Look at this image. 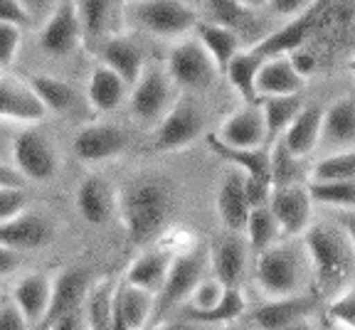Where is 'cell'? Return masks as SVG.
Listing matches in <instances>:
<instances>
[{
    "label": "cell",
    "mask_w": 355,
    "mask_h": 330,
    "mask_svg": "<svg viewBox=\"0 0 355 330\" xmlns=\"http://www.w3.org/2000/svg\"><path fill=\"white\" fill-rule=\"evenodd\" d=\"M175 212V187L166 175H133L119 190V222L128 247L146 249L163 237Z\"/></svg>",
    "instance_id": "obj_1"
},
{
    "label": "cell",
    "mask_w": 355,
    "mask_h": 330,
    "mask_svg": "<svg viewBox=\"0 0 355 330\" xmlns=\"http://www.w3.org/2000/svg\"><path fill=\"white\" fill-rule=\"evenodd\" d=\"M301 242L309 254L311 276L318 296L333 301L353 286L355 249L338 225H311Z\"/></svg>",
    "instance_id": "obj_2"
},
{
    "label": "cell",
    "mask_w": 355,
    "mask_h": 330,
    "mask_svg": "<svg viewBox=\"0 0 355 330\" xmlns=\"http://www.w3.org/2000/svg\"><path fill=\"white\" fill-rule=\"evenodd\" d=\"M311 274L309 254L304 242L296 244L291 239H282L272 249L257 254L254 279L257 288L266 298H286L304 293L306 281Z\"/></svg>",
    "instance_id": "obj_3"
},
{
    "label": "cell",
    "mask_w": 355,
    "mask_h": 330,
    "mask_svg": "<svg viewBox=\"0 0 355 330\" xmlns=\"http://www.w3.org/2000/svg\"><path fill=\"white\" fill-rule=\"evenodd\" d=\"M123 17L139 30L163 40H183L195 33L200 15L185 0H126Z\"/></svg>",
    "instance_id": "obj_4"
},
{
    "label": "cell",
    "mask_w": 355,
    "mask_h": 330,
    "mask_svg": "<svg viewBox=\"0 0 355 330\" xmlns=\"http://www.w3.org/2000/svg\"><path fill=\"white\" fill-rule=\"evenodd\" d=\"M212 271V257L207 244H195L193 249L173 257L171 271L161 293L155 296V318L163 320L175 309H183L198 284Z\"/></svg>",
    "instance_id": "obj_5"
},
{
    "label": "cell",
    "mask_w": 355,
    "mask_h": 330,
    "mask_svg": "<svg viewBox=\"0 0 355 330\" xmlns=\"http://www.w3.org/2000/svg\"><path fill=\"white\" fill-rule=\"evenodd\" d=\"M202 133H205V111L193 94L183 92L171 106V111L155 123L153 150L158 153L183 150L193 146Z\"/></svg>",
    "instance_id": "obj_6"
},
{
    "label": "cell",
    "mask_w": 355,
    "mask_h": 330,
    "mask_svg": "<svg viewBox=\"0 0 355 330\" xmlns=\"http://www.w3.org/2000/svg\"><path fill=\"white\" fill-rule=\"evenodd\" d=\"M166 72L180 92L193 94L210 87L217 74H220V69L212 62V57L207 55L202 42L195 35L193 37L188 35L183 40H175L173 47L168 50Z\"/></svg>",
    "instance_id": "obj_7"
},
{
    "label": "cell",
    "mask_w": 355,
    "mask_h": 330,
    "mask_svg": "<svg viewBox=\"0 0 355 330\" xmlns=\"http://www.w3.org/2000/svg\"><path fill=\"white\" fill-rule=\"evenodd\" d=\"M12 163L33 182H52L60 173V155L40 128L22 126L10 144Z\"/></svg>",
    "instance_id": "obj_8"
},
{
    "label": "cell",
    "mask_w": 355,
    "mask_h": 330,
    "mask_svg": "<svg viewBox=\"0 0 355 330\" xmlns=\"http://www.w3.org/2000/svg\"><path fill=\"white\" fill-rule=\"evenodd\" d=\"M173 87L166 69L158 67H146L141 79L131 87L128 94V111L139 123H158L163 116L175 104L173 99Z\"/></svg>",
    "instance_id": "obj_9"
},
{
    "label": "cell",
    "mask_w": 355,
    "mask_h": 330,
    "mask_svg": "<svg viewBox=\"0 0 355 330\" xmlns=\"http://www.w3.org/2000/svg\"><path fill=\"white\" fill-rule=\"evenodd\" d=\"M84 44L82 17L77 0H57L40 30V50L50 57H69Z\"/></svg>",
    "instance_id": "obj_10"
},
{
    "label": "cell",
    "mask_w": 355,
    "mask_h": 330,
    "mask_svg": "<svg viewBox=\"0 0 355 330\" xmlns=\"http://www.w3.org/2000/svg\"><path fill=\"white\" fill-rule=\"evenodd\" d=\"M128 148V133L116 123H87L74 133L72 153L77 155L79 163L99 165L111 163V160L121 158Z\"/></svg>",
    "instance_id": "obj_11"
},
{
    "label": "cell",
    "mask_w": 355,
    "mask_h": 330,
    "mask_svg": "<svg viewBox=\"0 0 355 330\" xmlns=\"http://www.w3.org/2000/svg\"><path fill=\"white\" fill-rule=\"evenodd\" d=\"M313 198H311L309 182H296V185L274 187L269 207L282 227L284 239L304 237V232L311 227V215H313Z\"/></svg>",
    "instance_id": "obj_12"
},
{
    "label": "cell",
    "mask_w": 355,
    "mask_h": 330,
    "mask_svg": "<svg viewBox=\"0 0 355 330\" xmlns=\"http://www.w3.org/2000/svg\"><path fill=\"white\" fill-rule=\"evenodd\" d=\"M92 274L82 266H64L52 276V301L47 318L40 328H47L50 323H55L57 318L69 313H79V309H84L87 296L92 291Z\"/></svg>",
    "instance_id": "obj_13"
},
{
    "label": "cell",
    "mask_w": 355,
    "mask_h": 330,
    "mask_svg": "<svg viewBox=\"0 0 355 330\" xmlns=\"http://www.w3.org/2000/svg\"><path fill=\"white\" fill-rule=\"evenodd\" d=\"M0 96H3V121L6 123H17V126H35L42 119L50 116L47 106L42 104V99L37 96L30 82L17 79L12 74H3V84H0Z\"/></svg>",
    "instance_id": "obj_14"
},
{
    "label": "cell",
    "mask_w": 355,
    "mask_h": 330,
    "mask_svg": "<svg viewBox=\"0 0 355 330\" xmlns=\"http://www.w3.org/2000/svg\"><path fill=\"white\" fill-rule=\"evenodd\" d=\"M217 217L225 225L227 232L242 234L247 229V222L252 215V200L247 193V173H242L239 168H232L227 175L222 177L220 187H217L215 198Z\"/></svg>",
    "instance_id": "obj_15"
},
{
    "label": "cell",
    "mask_w": 355,
    "mask_h": 330,
    "mask_svg": "<svg viewBox=\"0 0 355 330\" xmlns=\"http://www.w3.org/2000/svg\"><path fill=\"white\" fill-rule=\"evenodd\" d=\"M52 239H55V222L40 209L28 207L15 220L0 222V244L3 247L17 249V252H33V249L47 247Z\"/></svg>",
    "instance_id": "obj_16"
},
{
    "label": "cell",
    "mask_w": 355,
    "mask_h": 330,
    "mask_svg": "<svg viewBox=\"0 0 355 330\" xmlns=\"http://www.w3.org/2000/svg\"><path fill=\"white\" fill-rule=\"evenodd\" d=\"M321 10H323V0L321 3H316L311 10H306L304 15L291 17V20L284 22L279 30H274V33H269L266 37H261L259 42L252 44V50H254L259 57H264V60L266 57L291 55L294 50L304 47L306 40L311 37V33L316 30Z\"/></svg>",
    "instance_id": "obj_17"
},
{
    "label": "cell",
    "mask_w": 355,
    "mask_h": 330,
    "mask_svg": "<svg viewBox=\"0 0 355 330\" xmlns=\"http://www.w3.org/2000/svg\"><path fill=\"white\" fill-rule=\"evenodd\" d=\"M74 205L84 222L101 227L119 215V190L104 175H89L79 182L74 193Z\"/></svg>",
    "instance_id": "obj_18"
},
{
    "label": "cell",
    "mask_w": 355,
    "mask_h": 330,
    "mask_svg": "<svg viewBox=\"0 0 355 330\" xmlns=\"http://www.w3.org/2000/svg\"><path fill=\"white\" fill-rule=\"evenodd\" d=\"M215 133L222 144L234 146V148H264L266 121L259 101L257 104H244L237 111H232Z\"/></svg>",
    "instance_id": "obj_19"
},
{
    "label": "cell",
    "mask_w": 355,
    "mask_h": 330,
    "mask_svg": "<svg viewBox=\"0 0 355 330\" xmlns=\"http://www.w3.org/2000/svg\"><path fill=\"white\" fill-rule=\"evenodd\" d=\"M94 50L99 62H104L114 72L121 74L128 82V87H133L141 79V74L146 72L144 47L131 35H106Z\"/></svg>",
    "instance_id": "obj_20"
},
{
    "label": "cell",
    "mask_w": 355,
    "mask_h": 330,
    "mask_svg": "<svg viewBox=\"0 0 355 330\" xmlns=\"http://www.w3.org/2000/svg\"><path fill=\"white\" fill-rule=\"evenodd\" d=\"M316 309L318 298L306 296V293H296V296L286 298H266L252 313V325L257 330H282L301 318H311Z\"/></svg>",
    "instance_id": "obj_21"
},
{
    "label": "cell",
    "mask_w": 355,
    "mask_h": 330,
    "mask_svg": "<svg viewBox=\"0 0 355 330\" xmlns=\"http://www.w3.org/2000/svg\"><path fill=\"white\" fill-rule=\"evenodd\" d=\"M318 148L326 153L355 148V96H340L326 106Z\"/></svg>",
    "instance_id": "obj_22"
},
{
    "label": "cell",
    "mask_w": 355,
    "mask_h": 330,
    "mask_svg": "<svg viewBox=\"0 0 355 330\" xmlns=\"http://www.w3.org/2000/svg\"><path fill=\"white\" fill-rule=\"evenodd\" d=\"M131 87L119 72H114L104 62H96L87 82V101L96 114H111L123 101H128Z\"/></svg>",
    "instance_id": "obj_23"
},
{
    "label": "cell",
    "mask_w": 355,
    "mask_h": 330,
    "mask_svg": "<svg viewBox=\"0 0 355 330\" xmlns=\"http://www.w3.org/2000/svg\"><path fill=\"white\" fill-rule=\"evenodd\" d=\"M173 257H175V254L158 247V244H155L153 249H144V252H141L139 257H133L131 264L126 266L123 281L131 284V286H139V288H144V291L158 296L168 279Z\"/></svg>",
    "instance_id": "obj_24"
},
{
    "label": "cell",
    "mask_w": 355,
    "mask_h": 330,
    "mask_svg": "<svg viewBox=\"0 0 355 330\" xmlns=\"http://www.w3.org/2000/svg\"><path fill=\"white\" fill-rule=\"evenodd\" d=\"M10 298L22 309V313L28 315L33 325H42L47 318L52 301V279L40 271H30L22 274L20 279L12 284Z\"/></svg>",
    "instance_id": "obj_25"
},
{
    "label": "cell",
    "mask_w": 355,
    "mask_h": 330,
    "mask_svg": "<svg viewBox=\"0 0 355 330\" xmlns=\"http://www.w3.org/2000/svg\"><path fill=\"white\" fill-rule=\"evenodd\" d=\"M207 148L217 155L220 160L230 163L232 168H239L242 173H247L250 177L259 182H266V185L274 187L272 180V153L264 148H234V146L222 144L217 133H207L205 136Z\"/></svg>",
    "instance_id": "obj_26"
},
{
    "label": "cell",
    "mask_w": 355,
    "mask_h": 330,
    "mask_svg": "<svg viewBox=\"0 0 355 330\" xmlns=\"http://www.w3.org/2000/svg\"><path fill=\"white\" fill-rule=\"evenodd\" d=\"M323 114L326 109L316 104H306L301 109V114L294 119V123L286 128V133L282 136V141L286 144V148L296 155V158L306 160L309 155H313L321 146V133H323Z\"/></svg>",
    "instance_id": "obj_27"
},
{
    "label": "cell",
    "mask_w": 355,
    "mask_h": 330,
    "mask_svg": "<svg viewBox=\"0 0 355 330\" xmlns=\"http://www.w3.org/2000/svg\"><path fill=\"white\" fill-rule=\"evenodd\" d=\"M247 247L239 234L230 232V237L220 239L210 249L212 257V274L225 284L227 288H239L247 274Z\"/></svg>",
    "instance_id": "obj_28"
},
{
    "label": "cell",
    "mask_w": 355,
    "mask_h": 330,
    "mask_svg": "<svg viewBox=\"0 0 355 330\" xmlns=\"http://www.w3.org/2000/svg\"><path fill=\"white\" fill-rule=\"evenodd\" d=\"M193 35L202 42V47H205L207 55L212 57V62L217 64L220 74H225L230 62L244 50L237 30L230 28V25H222V22H215V20H200Z\"/></svg>",
    "instance_id": "obj_29"
},
{
    "label": "cell",
    "mask_w": 355,
    "mask_h": 330,
    "mask_svg": "<svg viewBox=\"0 0 355 330\" xmlns=\"http://www.w3.org/2000/svg\"><path fill=\"white\" fill-rule=\"evenodd\" d=\"M304 87L306 79L296 72L288 55L264 60L259 69V96H291V94H301Z\"/></svg>",
    "instance_id": "obj_30"
},
{
    "label": "cell",
    "mask_w": 355,
    "mask_h": 330,
    "mask_svg": "<svg viewBox=\"0 0 355 330\" xmlns=\"http://www.w3.org/2000/svg\"><path fill=\"white\" fill-rule=\"evenodd\" d=\"M261 64H264V57H259L252 47H247V50H242L230 62V67L225 69V74H222L244 104H257V101L261 99L259 96Z\"/></svg>",
    "instance_id": "obj_31"
},
{
    "label": "cell",
    "mask_w": 355,
    "mask_h": 330,
    "mask_svg": "<svg viewBox=\"0 0 355 330\" xmlns=\"http://www.w3.org/2000/svg\"><path fill=\"white\" fill-rule=\"evenodd\" d=\"M114 309L123 315L131 330H146L150 315H155V293H148L131 284H116L114 293Z\"/></svg>",
    "instance_id": "obj_32"
},
{
    "label": "cell",
    "mask_w": 355,
    "mask_h": 330,
    "mask_svg": "<svg viewBox=\"0 0 355 330\" xmlns=\"http://www.w3.org/2000/svg\"><path fill=\"white\" fill-rule=\"evenodd\" d=\"M259 106L266 121V141H279L306 104L301 94H291V96H261Z\"/></svg>",
    "instance_id": "obj_33"
},
{
    "label": "cell",
    "mask_w": 355,
    "mask_h": 330,
    "mask_svg": "<svg viewBox=\"0 0 355 330\" xmlns=\"http://www.w3.org/2000/svg\"><path fill=\"white\" fill-rule=\"evenodd\" d=\"M114 293L116 284L111 279L96 281L84 303V323L87 330H111L114 328Z\"/></svg>",
    "instance_id": "obj_34"
},
{
    "label": "cell",
    "mask_w": 355,
    "mask_h": 330,
    "mask_svg": "<svg viewBox=\"0 0 355 330\" xmlns=\"http://www.w3.org/2000/svg\"><path fill=\"white\" fill-rule=\"evenodd\" d=\"M244 234H247V244H250V249L254 254L266 252V249H272L274 244H279L284 239L282 227H279L277 217H274V212H272L269 205L252 209Z\"/></svg>",
    "instance_id": "obj_35"
},
{
    "label": "cell",
    "mask_w": 355,
    "mask_h": 330,
    "mask_svg": "<svg viewBox=\"0 0 355 330\" xmlns=\"http://www.w3.org/2000/svg\"><path fill=\"white\" fill-rule=\"evenodd\" d=\"M28 82L37 92V96L42 99V104L47 106L50 114H69L72 111L77 94L67 82L52 77V74H30Z\"/></svg>",
    "instance_id": "obj_36"
},
{
    "label": "cell",
    "mask_w": 355,
    "mask_h": 330,
    "mask_svg": "<svg viewBox=\"0 0 355 330\" xmlns=\"http://www.w3.org/2000/svg\"><path fill=\"white\" fill-rule=\"evenodd\" d=\"M247 313V296H244L242 286L239 288H227L225 298L220 301V306L212 311H193V309H183L180 315H188V318L198 320L202 325H225V323H234L239 315Z\"/></svg>",
    "instance_id": "obj_37"
},
{
    "label": "cell",
    "mask_w": 355,
    "mask_h": 330,
    "mask_svg": "<svg viewBox=\"0 0 355 330\" xmlns=\"http://www.w3.org/2000/svg\"><path fill=\"white\" fill-rule=\"evenodd\" d=\"M316 205L333 209H355V180H309Z\"/></svg>",
    "instance_id": "obj_38"
},
{
    "label": "cell",
    "mask_w": 355,
    "mask_h": 330,
    "mask_svg": "<svg viewBox=\"0 0 355 330\" xmlns=\"http://www.w3.org/2000/svg\"><path fill=\"white\" fill-rule=\"evenodd\" d=\"M77 10L82 17L84 28V44L87 47H96L101 40L106 37V22H109L111 0H77Z\"/></svg>",
    "instance_id": "obj_39"
},
{
    "label": "cell",
    "mask_w": 355,
    "mask_h": 330,
    "mask_svg": "<svg viewBox=\"0 0 355 330\" xmlns=\"http://www.w3.org/2000/svg\"><path fill=\"white\" fill-rule=\"evenodd\" d=\"M272 180L274 187H282V185H296V182H304V168L301 163L304 160L296 158L291 150L286 148L282 138L274 141L272 146Z\"/></svg>",
    "instance_id": "obj_40"
},
{
    "label": "cell",
    "mask_w": 355,
    "mask_h": 330,
    "mask_svg": "<svg viewBox=\"0 0 355 330\" xmlns=\"http://www.w3.org/2000/svg\"><path fill=\"white\" fill-rule=\"evenodd\" d=\"M311 180H355V148L326 153L313 168Z\"/></svg>",
    "instance_id": "obj_41"
},
{
    "label": "cell",
    "mask_w": 355,
    "mask_h": 330,
    "mask_svg": "<svg viewBox=\"0 0 355 330\" xmlns=\"http://www.w3.org/2000/svg\"><path fill=\"white\" fill-rule=\"evenodd\" d=\"M225 293H227V286H225V284H222L215 274L205 276V279L198 284V288L193 291V296L188 298V303H185L183 309L212 311V309H217V306H220V301L225 298Z\"/></svg>",
    "instance_id": "obj_42"
},
{
    "label": "cell",
    "mask_w": 355,
    "mask_h": 330,
    "mask_svg": "<svg viewBox=\"0 0 355 330\" xmlns=\"http://www.w3.org/2000/svg\"><path fill=\"white\" fill-rule=\"evenodd\" d=\"M326 313L333 323L343 330H355V284L350 288H345L340 296H336L333 301H328Z\"/></svg>",
    "instance_id": "obj_43"
},
{
    "label": "cell",
    "mask_w": 355,
    "mask_h": 330,
    "mask_svg": "<svg viewBox=\"0 0 355 330\" xmlns=\"http://www.w3.org/2000/svg\"><path fill=\"white\" fill-rule=\"evenodd\" d=\"M207 12H210V20L237 30L239 22L247 20L254 10L244 8L239 0H207Z\"/></svg>",
    "instance_id": "obj_44"
},
{
    "label": "cell",
    "mask_w": 355,
    "mask_h": 330,
    "mask_svg": "<svg viewBox=\"0 0 355 330\" xmlns=\"http://www.w3.org/2000/svg\"><path fill=\"white\" fill-rule=\"evenodd\" d=\"M22 47V28L10 25V22H0V64L3 69L12 64L20 55Z\"/></svg>",
    "instance_id": "obj_45"
},
{
    "label": "cell",
    "mask_w": 355,
    "mask_h": 330,
    "mask_svg": "<svg viewBox=\"0 0 355 330\" xmlns=\"http://www.w3.org/2000/svg\"><path fill=\"white\" fill-rule=\"evenodd\" d=\"M30 207L22 187H0V222H10Z\"/></svg>",
    "instance_id": "obj_46"
},
{
    "label": "cell",
    "mask_w": 355,
    "mask_h": 330,
    "mask_svg": "<svg viewBox=\"0 0 355 330\" xmlns=\"http://www.w3.org/2000/svg\"><path fill=\"white\" fill-rule=\"evenodd\" d=\"M30 318L22 313V309L12 301L10 296L3 301L0 309V330H30Z\"/></svg>",
    "instance_id": "obj_47"
},
{
    "label": "cell",
    "mask_w": 355,
    "mask_h": 330,
    "mask_svg": "<svg viewBox=\"0 0 355 330\" xmlns=\"http://www.w3.org/2000/svg\"><path fill=\"white\" fill-rule=\"evenodd\" d=\"M0 22L28 28L30 22H33V12H30V8L22 0H0Z\"/></svg>",
    "instance_id": "obj_48"
},
{
    "label": "cell",
    "mask_w": 355,
    "mask_h": 330,
    "mask_svg": "<svg viewBox=\"0 0 355 330\" xmlns=\"http://www.w3.org/2000/svg\"><path fill=\"white\" fill-rule=\"evenodd\" d=\"M316 3H321V0H269V10H272L274 15L288 17V20H291V17L304 15V12L311 10Z\"/></svg>",
    "instance_id": "obj_49"
},
{
    "label": "cell",
    "mask_w": 355,
    "mask_h": 330,
    "mask_svg": "<svg viewBox=\"0 0 355 330\" xmlns=\"http://www.w3.org/2000/svg\"><path fill=\"white\" fill-rule=\"evenodd\" d=\"M288 57H291V62H294L296 72H299L304 79H309L311 74L316 72L318 62L313 60V55H311V50H309V47H306V44H304V47H299V50H294Z\"/></svg>",
    "instance_id": "obj_50"
},
{
    "label": "cell",
    "mask_w": 355,
    "mask_h": 330,
    "mask_svg": "<svg viewBox=\"0 0 355 330\" xmlns=\"http://www.w3.org/2000/svg\"><path fill=\"white\" fill-rule=\"evenodd\" d=\"M25 173L15 163H3L0 168V187H25Z\"/></svg>",
    "instance_id": "obj_51"
},
{
    "label": "cell",
    "mask_w": 355,
    "mask_h": 330,
    "mask_svg": "<svg viewBox=\"0 0 355 330\" xmlns=\"http://www.w3.org/2000/svg\"><path fill=\"white\" fill-rule=\"evenodd\" d=\"M153 330H205V325L188 315H178V318H163Z\"/></svg>",
    "instance_id": "obj_52"
},
{
    "label": "cell",
    "mask_w": 355,
    "mask_h": 330,
    "mask_svg": "<svg viewBox=\"0 0 355 330\" xmlns=\"http://www.w3.org/2000/svg\"><path fill=\"white\" fill-rule=\"evenodd\" d=\"M22 254H25V252L3 247V257H0V271H3V276H6V279L15 274V269L22 264Z\"/></svg>",
    "instance_id": "obj_53"
},
{
    "label": "cell",
    "mask_w": 355,
    "mask_h": 330,
    "mask_svg": "<svg viewBox=\"0 0 355 330\" xmlns=\"http://www.w3.org/2000/svg\"><path fill=\"white\" fill-rule=\"evenodd\" d=\"M336 212H338L336 215V225L345 232V237H348V242L355 249V209H336Z\"/></svg>",
    "instance_id": "obj_54"
},
{
    "label": "cell",
    "mask_w": 355,
    "mask_h": 330,
    "mask_svg": "<svg viewBox=\"0 0 355 330\" xmlns=\"http://www.w3.org/2000/svg\"><path fill=\"white\" fill-rule=\"evenodd\" d=\"M42 330H87V325H82L79 313H69V315H62V318H57L55 323H50L47 328H42Z\"/></svg>",
    "instance_id": "obj_55"
},
{
    "label": "cell",
    "mask_w": 355,
    "mask_h": 330,
    "mask_svg": "<svg viewBox=\"0 0 355 330\" xmlns=\"http://www.w3.org/2000/svg\"><path fill=\"white\" fill-rule=\"evenodd\" d=\"M25 6L30 8V12H33V17L37 15H50V10L57 6V0H22Z\"/></svg>",
    "instance_id": "obj_56"
},
{
    "label": "cell",
    "mask_w": 355,
    "mask_h": 330,
    "mask_svg": "<svg viewBox=\"0 0 355 330\" xmlns=\"http://www.w3.org/2000/svg\"><path fill=\"white\" fill-rule=\"evenodd\" d=\"M282 330H316V325H313V320L311 318H301V320H296V323L286 325V328H282Z\"/></svg>",
    "instance_id": "obj_57"
},
{
    "label": "cell",
    "mask_w": 355,
    "mask_h": 330,
    "mask_svg": "<svg viewBox=\"0 0 355 330\" xmlns=\"http://www.w3.org/2000/svg\"><path fill=\"white\" fill-rule=\"evenodd\" d=\"M244 8H250V10H259V8L269 6V0H239Z\"/></svg>",
    "instance_id": "obj_58"
},
{
    "label": "cell",
    "mask_w": 355,
    "mask_h": 330,
    "mask_svg": "<svg viewBox=\"0 0 355 330\" xmlns=\"http://www.w3.org/2000/svg\"><path fill=\"white\" fill-rule=\"evenodd\" d=\"M215 330H257L254 325L252 328H247V325H237V323H225V325H217Z\"/></svg>",
    "instance_id": "obj_59"
},
{
    "label": "cell",
    "mask_w": 355,
    "mask_h": 330,
    "mask_svg": "<svg viewBox=\"0 0 355 330\" xmlns=\"http://www.w3.org/2000/svg\"><path fill=\"white\" fill-rule=\"evenodd\" d=\"M348 72H350V74H353V77H355V55H353V57H350V60H348Z\"/></svg>",
    "instance_id": "obj_60"
}]
</instances>
